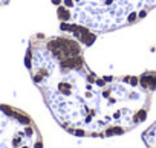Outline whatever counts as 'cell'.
<instances>
[{
    "mask_svg": "<svg viewBox=\"0 0 156 148\" xmlns=\"http://www.w3.org/2000/svg\"><path fill=\"white\" fill-rule=\"evenodd\" d=\"M29 75L51 115L76 137H113L147 119L156 72L98 75L72 35L34 34L25 55Z\"/></svg>",
    "mask_w": 156,
    "mask_h": 148,
    "instance_id": "cell-1",
    "label": "cell"
},
{
    "mask_svg": "<svg viewBox=\"0 0 156 148\" xmlns=\"http://www.w3.org/2000/svg\"><path fill=\"white\" fill-rule=\"evenodd\" d=\"M63 32L80 29L94 35L132 26L141 19L119 0H52Z\"/></svg>",
    "mask_w": 156,
    "mask_h": 148,
    "instance_id": "cell-2",
    "label": "cell"
},
{
    "mask_svg": "<svg viewBox=\"0 0 156 148\" xmlns=\"http://www.w3.org/2000/svg\"><path fill=\"white\" fill-rule=\"evenodd\" d=\"M0 148H43L37 124L23 110L0 104Z\"/></svg>",
    "mask_w": 156,
    "mask_h": 148,
    "instance_id": "cell-3",
    "label": "cell"
},
{
    "mask_svg": "<svg viewBox=\"0 0 156 148\" xmlns=\"http://www.w3.org/2000/svg\"><path fill=\"white\" fill-rule=\"evenodd\" d=\"M119 2L132 9L141 20L145 19L147 14L156 8V0H119Z\"/></svg>",
    "mask_w": 156,
    "mask_h": 148,
    "instance_id": "cell-4",
    "label": "cell"
},
{
    "mask_svg": "<svg viewBox=\"0 0 156 148\" xmlns=\"http://www.w3.org/2000/svg\"><path fill=\"white\" fill-rule=\"evenodd\" d=\"M142 140H144L147 148H156V122H153L142 133Z\"/></svg>",
    "mask_w": 156,
    "mask_h": 148,
    "instance_id": "cell-5",
    "label": "cell"
},
{
    "mask_svg": "<svg viewBox=\"0 0 156 148\" xmlns=\"http://www.w3.org/2000/svg\"><path fill=\"white\" fill-rule=\"evenodd\" d=\"M8 3H9V0H0V6H5Z\"/></svg>",
    "mask_w": 156,
    "mask_h": 148,
    "instance_id": "cell-6",
    "label": "cell"
}]
</instances>
